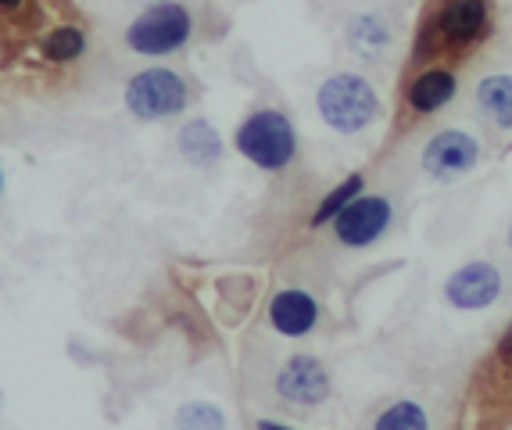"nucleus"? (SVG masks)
I'll return each instance as SVG.
<instances>
[{
	"instance_id": "obj_1",
	"label": "nucleus",
	"mask_w": 512,
	"mask_h": 430,
	"mask_svg": "<svg viewBox=\"0 0 512 430\" xmlns=\"http://www.w3.org/2000/svg\"><path fill=\"white\" fill-rule=\"evenodd\" d=\"M316 104L326 126L344 133V137L362 133L376 119V112H380L373 83L362 79L359 72H337V76H330L319 86Z\"/></svg>"
},
{
	"instance_id": "obj_2",
	"label": "nucleus",
	"mask_w": 512,
	"mask_h": 430,
	"mask_svg": "<svg viewBox=\"0 0 512 430\" xmlns=\"http://www.w3.org/2000/svg\"><path fill=\"white\" fill-rule=\"evenodd\" d=\"M237 151L248 162H255L258 169H287L298 151V137H294V126L287 115L273 112V108H262V112L248 115L244 126L237 129Z\"/></svg>"
},
{
	"instance_id": "obj_3",
	"label": "nucleus",
	"mask_w": 512,
	"mask_h": 430,
	"mask_svg": "<svg viewBox=\"0 0 512 430\" xmlns=\"http://www.w3.org/2000/svg\"><path fill=\"white\" fill-rule=\"evenodd\" d=\"M190 33H194L190 11L183 8V4H169V0H165V4H151L144 15L129 22L126 43H129V51L158 58V54L180 51L183 43L190 40Z\"/></svg>"
},
{
	"instance_id": "obj_4",
	"label": "nucleus",
	"mask_w": 512,
	"mask_h": 430,
	"mask_svg": "<svg viewBox=\"0 0 512 430\" xmlns=\"http://www.w3.org/2000/svg\"><path fill=\"white\" fill-rule=\"evenodd\" d=\"M126 104L137 119H169L187 108V83L172 69H144L129 79Z\"/></svg>"
},
{
	"instance_id": "obj_5",
	"label": "nucleus",
	"mask_w": 512,
	"mask_h": 430,
	"mask_svg": "<svg viewBox=\"0 0 512 430\" xmlns=\"http://www.w3.org/2000/svg\"><path fill=\"white\" fill-rule=\"evenodd\" d=\"M394 205L387 198H355L333 219V233L344 248H369L391 230Z\"/></svg>"
},
{
	"instance_id": "obj_6",
	"label": "nucleus",
	"mask_w": 512,
	"mask_h": 430,
	"mask_svg": "<svg viewBox=\"0 0 512 430\" xmlns=\"http://www.w3.org/2000/svg\"><path fill=\"white\" fill-rule=\"evenodd\" d=\"M502 273H498L491 262H466L462 269H455L444 284V301L452 309L462 312H477L491 309L498 298H502Z\"/></svg>"
},
{
	"instance_id": "obj_7",
	"label": "nucleus",
	"mask_w": 512,
	"mask_h": 430,
	"mask_svg": "<svg viewBox=\"0 0 512 430\" xmlns=\"http://www.w3.org/2000/svg\"><path fill=\"white\" fill-rule=\"evenodd\" d=\"M276 391L291 405H323L333 395L330 373L312 355H287L280 370H276Z\"/></svg>"
},
{
	"instance_id": "obj_8",
	"label": "nucleus",
	"mask_w": 512,
	"mask_h": 430,
	"mask_svg": "<svg viewBox=\"0 0 512 430\" xmlns=\"http://www.w3.org/2000/svg\"><path fill=\"white\" fill-rule=\"evenodd\" d=\"M480 162V140L466 129H444L423 151V172L434 180H452Z\"/></svg>"
},
{
	"instance_id": "obj_9",
	"label": "nucleus",
	"mask_w": 512,
	"mask_h": 430,
	"mask_svg": "<svg viewBox=\"0 0 512 430\" xmlns=\"http://www.w3.org/2000/svg\"><path fill=\"white\" fill-rule=\"evenodd\" d=\"M269 323L283 337H305L319 323V301L305 291H280L269 301Z\"/></svg>"
},
{
	"instance_id": "obj_10",
	"label": "nucleus",
	"mask_w": 512,
	"mask_h": 430,
	"mask_svg": "<svg viewBox=\"0 0 512 430\" xmlns=\"http://www.w3.org/2000/svg\"><path fill=\"white\" fill-rule=\"evenodd\" d=\"M344 36H348L351 51L362 58H384L394 47V29L384 15H351Z\"/></svg>"
},
{
	"instance_id": "obj_11",
	"label": "nucleus",
	"mask_w": 512,
	"mask_h": 430,
	"mask_svg": "<svg viewBox=\"0 0 512 430\" xmlns=\"http://www.w3.org/2000/svg\"><path fill=\"white\" fill-rule=\"evenodd\" d=\"M369 430H437V416L419 398H394L384 409H376Z\"/></svg>"
},
{
	"instance_id": "obj_12",
	"label": "nucleus",
	"mask_w": 512,
	"mask_h": 430,
	"mask_svg": "<svg viewBox=\"0 0 512 430\" xmlns=\"http://www.w3.org/2000/svg\"><path fill=\"white\" fill-rule=\"evenodd\" d=\"M484 0H448L441 11V33L455 43H466L484 29Z\"/></svg>"
},
{
	"instance_id": "obj_13",
	"label": "nucleus",
	"mask_w": 512,
	"mask_h": 430,
	"mask_svg": "<svg viewBox=\"0 0 512 430\" xmlns=\"http://www.w3.org/2000/svg\"><path fill=\"white\" fill-rule=\"evenodd\" d=\"M477 108L491 126L512 129V76L498 72L477 86Z\"/></svg>"
},
{
	"instance_id": "obj_14",
	"label": "nucleus",
	"mask_w": 512,
	"mask_h": 430,
	"mask_svg": "<svg viewBox=\"0 0 512 430\" xmlns=\"http://www.w3.org/2000/svg\"><path fill=\"white\" fill-rule=\"evenodd\" d=\"M180 151H183V158H187L190 165H197V169H208V165H215V162H219V155H222L219 133H215L205 119L187 122V126L180 129Z\"/></svg>"
},
{
	"instance_id": "obj_15",
	"label": "nucleus",
	"mask_w": 512,
	"mask_h": 430,
	"mask_svg": "<svg viewBox=\"0 0 512 430\" xmlns=\"http://www.w3.org/2000/svg\"><path fill=\"white\" fill-rule=\"evenodd\" d=\"M452 94H455V76H452V72H448V69H430V72H423L416 83H412L409 104L416 108V112L430 115V112H437V108H444V104L452 101Z\"/></svg>"
},
{
	"instance_id": "obj_16",
	"label": "nucleus",
	"mask_w": 512,
	"mask_h": 430,
	"mask_svg": "<svg viewBox=\"0 0 512 430\" xmlns=\"http://www.w3.org/2000/svg\"><path fill=\"white\" fill-rule=\"evenodd\" d=\"M180 430H226V413L212 402H187L176 413Z\"/></svg>"
},
{
	"instance_id": "obj_17",
	"label": "nucleus",
	"mask_w": 512,
	"mask_h": 430,
	"mask_svg": "<svg viewBox=\"0 0 512 430\" xmlns=\"http://www.w3.org/2000/svg\"><path fill=\"white\" fill-rule=\"evenodd\" d=\"M86 51V36L76 26H61L43 40V54L51 61H72Z\"/></svg>"
},
{
	"instance_id": "obj_18",
	"label": "nucleus",
	"mask_w": 512,
	"mask_h": 430,
	"mask_svg": "<svg viewBox=\"0 0 512 430\" xmlns=\"http://www.w3.org/2000/svg\"><path fill=\"white\" fill-rule=\"evenodd\" d=\"M359 190H362V176H348V180H344L341 187L333 190L330 198H326L323 205H319V212H316V219H312V223H316V226L330 223L333 215H341L344 208L351 205V201L359 198Z\"/></svg>"
},
{
	"instance_id": "obj_19",
	"label": "nucleus",
	"mask_w": 512,
	"mask_h": 430,
	"mask_svg": "<svg viewBox=\"0 0 512 430\" xmlns=\"http://www.w3.org/2000/svg\"><path fill=\"white\" fill-rule=\"evenodd\" d=\"M498 352H502L505 359H509V355H512V327H509V334L502 337V344H498Z\"/></svg>"
},
{
	"instance_id": "obj_20",
	"label": "nucleus",
	"mask_w": 512,
	"mask_h": 430,
	"mask_svg": "<svg viewBox=\"0 0 512 430\" xmlns=\"http://www.w3.org/2000/svg\"><path fill=\"white\" fill-rule=\"evenodd\" d=\"M258 430H291V427H283V423H273V420H258Z\"/></svg>"
},
{
	"instance_id": "obj_21",
	"label": "nucleus",
	"mask_w": 512,
	"mask_h": 430,
	"mask_svg": "<svg viewBox=\"0 0 512 430\" xmlns=\"http://www.w3.org/2000/svg\"><path fill=\"white\" fill-rule=\"evenodd\" d=\"M15 4H22V0H0V8H15Z\"/></svg>"
},
{
	"instance_id": "obj_22",
	"label": "nucleus",
	"mask_w": 512,
	"mask_h": 430,
	"mask_svg": "<svg viewBox=\"0 0 512 430\" xmlns=\"http://www.w3.org/2000/svg\"><path fill=\"white\" fill-rule=\"evenodd\" d=\"M0 190H4V172H0Z\"/></svg>"
},
{
	"instance_id": "obj_23",
	"label": "nucleus",
	"mask_w": 512,
	"mask_h": 430,
	"mask_svg": "<svg viewBox=\"0 0 512 430\" xmlns=\"http://www.w3.org/2000/svg\"><path fill=\"white\" fill-rule=\"evenodd\" d=\"M509 248H512V230H509Z\"/></svg>"
}]
</instances>
